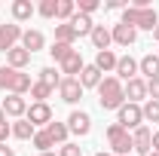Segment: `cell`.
I'll use <instances>...</instances> for the list:
<instances>
[{"label": "cell", "mask_w": 159, "mask_h": 156, "mask_svg": "<svg viewBox=\"0 0 159 156\" xmlns=\"http://www.w3.org/2000/svg\"><path fill=\"white\" fill-rule=\"evenodd\" d=\"M98 104H101V110H119L125 104V86L113 74H107L98 83Z\"/></svg>", "instance_id": "cell-1"}, {"label": "cell", "mask_w": 159, "mask_h": 156, "mask_svg": "<svg viewBox=\"0 0 159 156\" xmlns=\"http://www.w3.org/2000/svg\"><path fill=\"white\" fill-rule=\"evenodd\" d=\"M31 77L25 74V71H16V67H9V64H3L0 67V89L3 92H9V95H28L31 92Z\"/></svg>", "instance_id": "cell-2"}, {"label": "cell", "mask_w": 159, "mask_h": 156, "mask_svg": "<svg viewBox=\"0 0 159 156\" xmlns=\"http://www.w3.org/2000/svg\"><path fill=\"white\" fill-rule=\"evenodd\" d=\"M122 25H132L135 31H153L159 25V16L153 6H147V9H135V6H125L122 9Z\"/></svg>", "instance_id": "cell-3"}, {"label": "cell", "mask_w": 159, "mask_h": 156, "mask_svg": "<svg viewBox=\"0 0 159 156\" xmlns=\"http://www.w3.org/2000/svg\"><path fill=\"white\" fill-rule=\"evenodd\" d=\"M107 144L113 156H132V132H125L119 122L107 126Z\"/></svg>", "instance_id": "cell-4"}, {"label": "cell", "mask_w": 159, "mask_h": 156, "mask_svg": "<svg viewBox=\"0 0 159 156\" xmlns=\"http://www.w3.org/2000/svg\"><path fill=\"white\" fill-rule=\"evenodd\" d=\"M116 122L125 129V132H135L138 126H144V113H141V104H122L116 110Z\"/></svg>", "instance_id": "cell-5"}, {"label": "cell", "mask_w": 159, "mask_h": 156, "mask_svg": "<svg viewBox=\"0 0 159 156\" xmlns=\"http://www.w3.org/2000/svg\"><path fill=\"white\" fill-rule=\"evenodd\" d=\"M132 150L138 156H150L153 153V129L150 126H138L132 132Z\"/></svg>", "instance_id": "cell-6"}, {"label": "cell", "mask_w": 159, "mask_h": 156, "mask_svg": "<svg viewBox=\"0 0 159 156\" xmlns=\"http://www.w3.org/2000/svg\"><path fill=\"white\" fill-rule=\"evenodd\" d=\"M21 34H25V28L16 25V21H9V25H0V52L6 55L9 49H16L21 43Z\"/></svg>", "instance_id": "cell-7"}, {"label": "cell", "mask_w": 159, "mask_h": 156, "mask_svg": "<svg viewBox=\"0 0 159 156\" xmlns=\"http://www.w3.org/2000/svg\"><path fill=\"white\" fill-rule=\"evenodd\" d=\"M25 119H28V122H31V126H34V129H46V126H49V122H52V107H49V104H43V101H34V104H31V107H28V113H25Z\"/></svg>", "instance_id": "cell-8"}, {"label": "cell", "mask_w": 159, "mask_h": 156, "mask_svg": "<svg viewBox=\"0 0 159 156\" xmlns=\"http://www.w3.org/2000/svg\"><path fill=\"white\" fill-rule=\"evenodd\" d=\"M67 132L77 138H86L92 132V117L86 113V110H70V117H67Z\"/></svg>", "instance_id": "cell-9"}, {"label": "cell", "mask_w": 159, "mask_h": 156, "mask_svg": "<svg viewBox=\"0 0 159 156\" xmlns=\"http://www.w3.org/2000/svg\"><path fill=\"white\" fill-rule=\"evenodd\" d=\"M83 86H80V80L77 77H64L61 80V86H58V95H61V101L64 104H77L80 98H83Z\"/></svg>", "instance_id": "cell-10"}, {"label": "cell", "mask_w": 159, "mask_h": 156, "mask_svg": "<svg viewBox=\"0 0 159 156\" xmlns=\"http://www.w3.org/2000/svg\"><path fill=\"white\" fill-rule=\"evenodd\" d=\"M3 113L12 119H25V113H28V101H25V95H6L3 98Z\"/></svg>", "instance_id": "cell-11"}, {"label": "cell", "mask_w": 159, "mask_h": 156, "mask_svg": "<svg viewBox=\"0 0 159 156\" xmlns=\"http://www.w3.org/2000/svg\"><path fill=\"white\" fill-rule=\"evenodd\" d=\"M122 86H125V101L129 104L147 101V80L144 77H135V80H129V83H122Z\"/></svg>", "instance_id": "cell-12"}, {"label": "cell", "mask_w": 159, "mask_h": 156, "mask_svg": "<svg viewBox=\"0 0 159 156\" xmlns=\"http://www.w3.org/2000/svg\"><path fill=\"white\" fill-rule=\"evenodd\" d=\"M113 77H116L119 83H129V80H135V77H138V61L132 58V55H119Z\"/></svg>", "instance_id": "cell-13"}, {"label": "cell", "mask_w": 159, "mask_h": 156, "mask_svg": "<svg viewBox=\"0 0 159 156\" xmlns=\"http://www.w3.org/2000/svg\"><path fill=\"white\" fill-rule=\"evenodd\" d=\"M110 37H113V43H116V46H125V49H129V46L138 40V31H135L132 25H122V21H119V25H113V28H110Z\"/></svg>", "instance_id": "cell-14"}, {"label": "cell", "mask_w": 159, "mask_h": 156, "mask_svg": "<svg viewBox=\"0 0 159 156\" xmlns=\"http://www.w3.org/2000/svg\"><path fill=\"white\" fill-rule=\"evenodd\" d=\"M9 12H12V21H16V25H21V21H31V19H34L37 6H34L31 0H12Z\"/></svg>", "instance_id": "cell-15"}, {"label": "cell", "mask_w": 159, "mask_h": 156, "mask_svg": "<svg viewBox=\"0 0 159 156\" xmlns=\"http://www.w3.org/2000/svg\"><path fill=\"white\" fill-rule=\"evenodd\" d=\"M21 49H28L31 55L34 52H40L43 46H46V37H43V31H37V28H28L25 34H21V43H19Z\"/></svg>", "instance_id": "cell-16"}, {"label": "cell", "mask_w": 159, "mask_h": 156, "mask_svg": "<svg viewBox=\"0 0 159 156\" xmlns=\"http://www.w3.org/2000/svg\"><path fill=\"white\" fill-rule=\"evenodd\" d=\"M116 61H119V55L113 52V49H104V52H98V55H95V61H92V64H95L101 74L107 77V74H113V71H116Z\"/></svg>", "instance_id": "cell-17"}, {"label": "cell", "mask_w": 159, "mask_h": 156, "mask_svg": "<svg viewBox=\"0 0 159 156\" xmlns=\"http://www.w3.org/2000/svg\"><path fill=\"white\" fill-rule=\"evenodd\" d=\"M77 80H80V86H83V89H98V83L104 80V74H101L95 64H86V67L80 71Z\"/></svg>", "instance_id": "cell-18"}, {"label": "cell", "mask_w": 159, "mask_h": 156, "mask_svg": "<svg viewBox=\"0 0 159 156\" xmlns=\"http://www.w3.org/2000/svg\"><path fill=\"white\" fill-rule=\"evenodd\" d=\"M83 67H86V61H83V55H80V49H74L67 58L61 61V74H64V77H80Z\"/></svg>", "instance_id": "cell-19"}, {"label": "cell", "mask_w": 159, "mask_h": 156, "mask_svg": "<svg viewBox=\"0 0 159 156\" xmlns=\"http://www.w3.org/2000/svg\"><path fill=\"white\" fill-rule=\"evenodd\" d=\"M89 40H92V46H95L98 52L110 49V43H113V37H110V28H104V25H95V28H92V34H89Z\"/></svg>", "instance_id": "cell-20"}, {"label": "cell", "mask_w": 159, "mask_h": 156, "mask_svg": "<svg viewBox=\"0 0 159 156\" xmlns=\"http://www.w3.org/2000/svg\"><path fill=\"white\" fill-rule=\"evenodd\" d=\"M6 64H9V67H16V71H25V67L31 64V52H28V49H21V46H16V49H9V52H6Z\"/></svg>", "instance_id": "cell-21"}, {"label": "cell", "mask_w": 159, "mask_h": 156, "mask_svg": "<svg viewBox=\"0 0 159 156\" xmlns=\"http://www.w3.org/2000/svg\"><path fill=\"white\" fill-rule=\"evenodd\" d=\"M138 74H144L147 80L159 77V55H156V52H147V55L138 61Z\"/></svg>", "instance_id": "cell-22"}, {"label": "cell", "mask_w": 159, "mask_h": 156, "mask_svg": "<svg viewBox=\"0 0 159 156\" xmlns=\"http://www.w3.org/2000/svg\"><path fill=\"white\" fill-rule=\"evenodd\" d=\"M70 28L77 31V37H89V34H92V28H95V21H92V16H83V12H77V16L70 19Z\"/></svg>", "instance_id": "cell-23"}, {"label": "cell", "mask_w": 159, "mask_h": 156, "mask_svg": "<svg viewBox=\"0 0 159 156\" xmlns=\"http://www.w3.org/2000/svg\"><path fill=\"white\" fill-rule=\"evenodd\" d=\"M46 132H49V138H52V144H58V147L67 144V135H70V132H67V122H55V119L46 126Z\"/></svg>", "instance_id": "cell-24"}, {"label": "cell", "mask_w": 159, "mask_h": 156, "mask_svg": "<svg viewBox=\"0 0 159 156\" xmlns=\"http://www.w3.org/2000/svg\"><path fill=\"white\" fill-rule=\"evenodd\" d=\"M77 31L70 28V21H61V25H55V43H67V46H74L77 43Z\"/></svg>", "instance_id": "cell-25"}, {"label": "cell", "mask_w": 159, "mask_h": 156, "mask_svg": "<svg viewBox=\"0 0 159 156\" xmlns=\"http://www.w3.org/2000/svg\"><path fill=\"white\" fill-rule=\"evenodd\" d=\"M34 132H37V129H34L28 119H16V122H12V138H19V141H31Z\"/></svg>", "instance_id": "cell-26"}, {"label": "cell", "mask_w": 159, "mask_h": 156, "mask_svg": "<svg viewBox=\"0 0 159 156\" xmlns=\"http://www.w3.org/2000/svg\"><path fill=\"white\" fill-rule=\"evenodd\" d=\"M31 144L37 147L40 153H49V150L55 147V144H52V138H49V132H46V129H37V132H34V138H31Z\"/></svg>", "instance_id": "cell-27"}, {"label": "cell", "mask_w": 159, "mask_h": 156, "mask_svg": "<svg viewBox=\"0 0 159 156\" xmlns=\"http://www.w3.org/2000/svg\"><path fill=\"white\" fill-rule=\"evenodd\" d=\"M61 71H55V67H40V83H46L49 89H58L61 86Z\"/></svg>", "instance_id": "cell-28"}, {"label": "cell", "mask_w": 159, "mask_h": 156, "mask_svg": "<svg viewBox=\"0 0 159 156\" xmlns=\"http://www.w3.org/2000/svg\"><path fill=\"white\" fill-rule=\"evenodd\" d=\"M141 113H144V122H153V126H156L159 122V101H150V98H147V101L141 104Z\"/></svg>", "instance_id": "cell-29"}, {"label": "cell", "mask_w": 159, "mask_h": 156, "mask_svg": "<svg viewBox=\"0 0 159 156\" xmlns=\"http://www.w3.org/2000/svg\"><path fill=\"white\" fill-rule=\"evenodd\" d=\"M52 92H55V89H49V86H46V83H40V80L31 86V98H34V101H43V104H49Z\"/></svg>", "instance_id": "cell-30"}, {"label": "cell", "mask_w": 159, "mask_h": 156, "mask_svg": "<svg viewBox=\"0 0 159 156\" xmlns=\"http://www.w3.org/2000/svg\"><path fill=\"white\" fill-rule=\"evenodd\" d=\"M74 16H77V3H74V0H58V19L70 21Z\"/></svg>", "instance_id": "cell-31"}, {"label": "cell", "mask_w": 159, "mask_h": 156, "mask_svg": "<svg viewBox=\"0 0 159 156\" xmlns=\"http://www.w3.org/2000/svg\"><path fill=\"white\" fill-rule=\"evenodd\" d=\"M37 12L43 19H58V0H43L37 6Z\"/></svg>", "instance_id": "cell-32"}, {"label": "cell", "mask_w": 159, "mask_h": 156, "mask_svg": "<svg viewBox=\"0 0 159 156\" xmlns=\"http://www.w3.org/2000/svg\"><path fill=\"white\" fill-rule=\"evenodd\" d=\"M70 52H74V46H67V43H52V49H49V55L58 61V64H61L64 58H67Z\"/></svg>", "instance_id": "cell-33"}, {"label": "cell", "mask_w": 159, "mask_h": 156, "mask_svg": "<svg viewBox=\"0 0 159 156\" xmlns=\"http://www.w3.org/2000/svg\"><path fill=\"white\" fill-rule=\"evenodd\" d=\"M58 156H83V147H80V144H74V141H67V144H61Z\"/></svg>", "instance_id": "cell-34"}, {"label": "cell", "mask_w": 159, "mask_h": 156, "mask_svg": "<svg viewBox=\"0 0 159 156\" xmlns=\"http://www.w3.org/2000/svg\"><path fill=\"white\" fill-rule=\"evenodd\" d=\"M98 6H101L98 0H80V3H77V12H83V16H92Z\"/></svg>", "instance_id": "cell-35"}, {"label": "cell", "mask_w": 159, "mask_h": 156, "mask_svg": "<svg viewBox=\"0 0 159 156\" xmlns=\"http://www.w3.org/2000/svg\"><path fill=\"white\" fill-rule=\"evenodd\" d=\"M147 98L150 101H159V77L147 80Z\"/></svg>", "instance_id": "cell-36"}, {"label": "cell", "mask_w": 159, "mask_h": 156, "mask_svg": "<svg viewBox=\"0 0 159 156\" xmlns=\"http://www.w3.org/2000/svg\"><path fill=\"white\" fill-rule=\"evenodd\" d=\"M9 135H12V126H9V122H0V144H6Z\"/></svg>", "instance_id": "cell-37"}, {"label": "cell", "mask_w": 159, "mask_h": 156, "mask_svg": "<svg viewBox=\"0 0 159 156\" xmlns=\"http://www.w3.org/2000/svg\"><path fill=\"white\" fill-rule=\"evenodd\" d=\"M104 9H125V0H107Z\"/></svg>", "instance_id": "cell-38"}, {"label": "cell", "mask_w": 159, "mask_h": 156, "mask_svg": "<svg viewBox=\"0 0 159 156\" xmlns=\"http://www.w3.org/2000/svg\"><path fill=\"white\" fill-rule=\"evenodd\" d=\"M0 156H16V150H12V147H6V144H0Z\"/></svg>", "instance_id": "cell-39"}, {"label": "cell", "mask_w": 159, "mask_h": 156, "mask_svg": "<svg viewBox=\"0 0 159 156\" xmlns=\"http://www.w3.org/2000/svg\"><path fill=\"white\" fill-rule=\"evenodd\" d=\"M153 150H156V153H159V129H156V132H153Z\"/></svg>", "instance_id": "cell-40"}, {"label": "cell", "mask_w": 159, "mask_h": 156, "mask_svg": "<svg viewBox=\"0 0 159 156\" xmlns=\"http://www.w3.org/2000/svg\"><path fill=\"white\" fill-rule=\"evenodd\" d=\"M153 40H156V43H159V25H156V28H153Z\"/></svg>", "instance_id": "cell-41"}, {"label": "cell", "mask_w": 159, "mask_h": 156, "mask_svg": "<svg viewBox=\"0 0 159 156\" xmlns=\"http://www.w3.org/2000/svg\"><path fill=\"white\" fill-rule=\"evenodd\" d=\"M0 122H6V113H3V107H0Z\"/></svg>", "instance_id": "cell-42"}, {"label": "cell", "mask_w": 159, "mask_h": 156, "mask_svg": "<svg viewBox=\"0 0 159 156\" xmlns=\"http://www.w3.org/2000/svg\"><path fill=\"white\" fill-rule=\"evenodd\" d=\"M40 156H58V153H55V150H49V153H40Z\"/></svg>", "instance_id": "cell-43"}, {"label": "cell", "mask_w": 159, "mask_h": 156, "mask_svg": "<svg viewBox=\"0 0 159 156\" xmlns=\"http://www.w3.org/2000/svg\"><path fill=\"white\" fill-rule=\"evenodd\" d=\"M95 156H113V153H104V150H98V153H95Z\"/></svg>", "instance_id": "cell-44"}, {"label": "cell", "mask_w": 159, "mask_h": 156, "mask_svg": "<svg viewBox=\"0 0 159 156\" xmlns=\"http://www.w3.org/2000/svg\"><path fill=\"white\" fill-rule=\"evenodd\" d=\"M150 156H159V153H156V150H153V153H150Z\"/></svg>", "instance_id": "cell-45"}, {"label": "cell", "mask_w": 159, "mask_h": 156, "mask_svg": "<svg viewBox=\"0 0 159 156\" xmlns=\"http://www.w3.org/2000/svg\"><path fill=\"white\" fill-rule=\"evenodd\" d=\"M156 55H159V52H156Z\"/></svg>", "instance_id": "cell-46"}]
</instances>
